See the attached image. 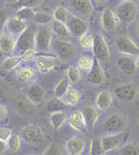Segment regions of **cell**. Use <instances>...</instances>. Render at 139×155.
Returning a JSON list of instances; mask_svg holds the SVG:
<instances>
[{
	"mask_svg": "<svg viewBox=\"0 0 139 155\" xmlns=\"http://www.w3.org/2000/svg\"><path fill=\"white\" fill-rule=\"evenodd\" d=\"M121 1H126V0H121Z\"/></svg>",
	"mask_w": 139,
	"mask_h": 155,
	"instance_id": "51",
	"label": "cell"
},
{
	"mask_svg": "<svg viewBox=\"0 0 139 155\" xmlns=\"http://www.w3.org/2000/svg\"><path fill=\"white\" fill-rule=\"evenodd\" d=\"M20 146H22V136H19L18 134H13L7 142V147H9L10 152L17 153L20 149Z\"/></svg>",
	"mask_w": 139,
	"mask_h": 155,
	"instance_id": "40",
	"label": "cell"
},
{
	"mask_svg": "<svg viewBox=\"0 0 139 155\" xmlns=\"http://www.w3.org/2000/svg\"><path fill=\"white\" fill-rule=\"evenodd\" d=\"M17 76L24 83H31L36 78V70L31 66H22L18 69Z\"/></svg>",
	"mask_w": 139,
	"mask_h": 155,
	"instance_id": "28",
	"label": "cell"
},
{
	"mask_svg": "<svg viewBox=\"0 0 139 155\" xmlns=\"http://www.w3.org/2000/svg\"><path fill=\"white\" fill-rule=\"evenodd\" d=\"M52 32L50 27L39 25L35 35V50L39 53H50L52 46Z\"/></svg>",
	"mask_w": 139,
	"mask_h": 155,
	"instance_id": "1",
	"label": "cell"
},
{
	"mask_svg": "<svg viewBox=\"0 0 139 155\" xmlns=\"http://www.w3.org/2000/svg\"><path fill=\"white\" fill-rule=\"evenodd\" d=\"M6 149H9V147H7V143L4 142V141H0V154L5 153V152H6Z\"/></svg>",
	"mask_w": 139,
	"mask_h": 155,
	"instance_id": "46",
	"label": "cell"
},
{
	"mask_svg": "<svg viewBox=\"0 0 139 155\" xmlns=\"http://www.w3.org/2000/svg\"><path fill=\"white\" fill-rule=\"evenodd\" d=\"M93 56L96 61H99L100 63H106L109 61L111 58V51H109V46L106 41V39L103 38L102 35H96L94 36V45L92 48Z\"/></svg>",
	"mask_w": 139,
	"mask_h": 155,
	"instance_id": "5",
	"label": "cell"
},
{
	"mask_svg": "<svg viewBox=\"0 0 139 155\" xmlns=\"http://www.w3.org/2000/svg\"><path fill=\"white\" fill-rule=\"evenodd\" d=\"M69 10L80 17H89L94 12V5L92 0H68Z\"/></svg>",
	"mask_w": 139,
	"mask_h": 155,
	"instance_id": "13",
	"label": "cell"
},
{
	"mask_svg": "<svg viewBox=\"0 0 139 155\" xmlns=\"http://www.w3.org/2000/svg\"><path fill=\"white\" fill-rule=\"evenodd\" d=\"M9 12L6 8H0V33L2 32V30H5L6 21L9 19Z\"/></svg>",
	"mask_w": 139,
	"mask_h": 155,
	"instance_id": "44",
	"label": "cell"
},
{
	"mask_svg": "<svg viewBox=\"0 0 139 155\" xmlns=\"http://www.w3.org/2000/svg\"><path fill=\"white\" fill-rule=\"evenodd\" d=\"M127 128V121L124 115L119 113H113L105 118L102 122V130L106 134H113L125 131Z\"/></svg>",
	"mask_w": 139,
	"mask_h": 155,
	"instance_id": "2",
	"label": "cell"
},
{
	"mask_svg": "<svg viewBox=\"0 0 139 155\" xmlns=\"http://www.w3.org/2000/svg\"><path fill=\"white\" fill-rule=\"evenodd\" d=\"M137 35H138V37H139V24H138V26H137Z\"/></svg>",
	"mask_w": 139,
	"mask_h": 155,
	"instance_id": "50",
	"label": "cell"
},
{
	"mask_svg": "<svg viewBox=\"0 0 139 155\" xmlns=\"http://www.w3.org/2000/svg\"><path fill=\"white\" fill-rule=\"evenodd\" d=\"M69 89H70V82H69V79L65 76V77L61 78L58 81V83L55 85V88H54V96H56L58 98H62L64 95L68 92Z\"/></svg>",
	"mask_w": 139,
	"mask_h": 155,
	"instance_id": "30",
	"label": "cell"
},
{
	"mask_svg": "<svg viewBox=\"0 0 139 155\" xmlns=\"http://www.w3.org/2000/svg\"><path fill=\"white\" fill-rule=\"evenodd\" d=\"M7 109H6V107L4 105V104L0 103V122H2V121H5L6 120V117H7Z\"/></svg>",
	"mask_w": 139,
	"mask_h": 155,
	"instance_id": "45",
	"label": "cell"
},
{
	"mask_svg": "<svg viewBox=\"0 0 139 155\" xmlns=\"http://www.w3.org/2000/svg\"><path fill=\"white\" fill-rule=\"evenodd\" d=\"M119 23L120 21H119L115 12H113L111 8L106 7V8L102 10L101 15H100V24H101V27L106 32H109V33L114 32L118 28Z\"/></svg>",
	"mask_w": 139,
	"mask_h": 155,
	"instance_id": "14",
	"label": "cell"
},
{
	"mask_svg": "<svg viewBox=\"0 0 139 155\" xmlns=\"http://www.w3.org/2000/svg\"><path fill=\"white\" fill-rule=\"evenodd\" d=\"M27 28V21L23 20L19 17H10L5 25V32L14 36L16 38L19 37L24 31Z\"/></svg>",
	"mask_w": 139,
	"mask_h": 155,
	"instance_id": "15",
	"label": "cell"
},
{
	"mask_svg": "<svg viewBox=\"0 0 139 155\" xmlns=\"http://www.w3.org/2000/svg\"><path fill=\"white\" fill-rule=\"evenodd\" d=\"M105 79H106L105 70L102 68L101 63L95 59L93 68L90 69L89 72H87V81L92 85H101L105 82Z\"/></svg>",
	"mask_w": 139,
	"mask_h": 155,
	"instance_id": "19",
	"label": "cell"
},
{
	"mask_svg": "<svg viewBox=\"0 0 139 155\" xmlns=\"http://www.w3.org/2000/svg\"><path fill=\"white\" fill-rule=\"evenodd\" d=\"M115 65H116L118 70L126 76H134L137 72V66L134 64L132 56H126V54L119 56L116 58Z\"/></svg>",
	"mask_w": 139,
	"mask_h": 155,
	"instance_id": "16",
	"label": "cell"
},
{
	"mask_svg": "<svg viewBox=\"0 0 139 155\" xmlns=\"http://www.w3.org/2000/svg\"><path fill=\"white\" fill-rule=\"evenodd\" d=\"M115 97L121 102H133L138 96V88L134 84H121L114 89Z\"/></svg>",
	"mask_w": 139,
	"mask_h": 155,
	"instance_id": "12",
	"label": "cell"
},
{
	"mask_svg": "<svg viewBox=\"0 0 139 155\" xmlns=\"http://www.w3.org/2000/svg\"><path fill=\"white\" fill-rule=\"evenodd\" d=\"M35 64L36 68L39 72L42 74H48L52 70H55L58 65L62 63L61 59H58L55 56H51V54H39V56H35Z\"/></svg>",
	"mask_w": 139,
	"mask_h": 155,
	"instance_id": "7",
	"label": "cell"
},
{
	"mask_svg": "<svg viewBox=\"0 0 139 155\" xmlns=\"http://www.w3.org/2000/svg\"><path fill=\"white\" fill-rule=\"evenodd\" d=\"M4 1H5L6 4H12V5H14V4H16L18 0H4Z\"/></svg>",
	"mask_w": 139,
	"mask_h": 155,
	"instance_id": "48",
	"label": "cell"
},
{
	"mask_svg": "<svg viewBox=\"0 0 139 155\" xmlns=\"http://www.w3.org/2000/svg\"><path fill=\"white\" fill-rule=\"evenodd\" d=\"M127 133L120 131V133H113V134H105L101 137L102 147L105 150V154L111 153L115 149H119L124 143L126 142Z\"/></svg>",
	"mask_w": 139,
	"mask_h": 155,
	"instance_id": "4",
	"label": "cell"
},
{
	"mask_svg": "<svg viewBox=\"0 0 139 155\" xmlns=\"http://www.w3.org/2000/svg\"><path fill=\"white\" fill-rule=\"evenodd\" d=\"M43 1L44 0H18L14 4V6H16V8H19V7H33V8H36L39 5H42Z\"/></svg>",
	"mask_w": 139,
	"mask_h": 155,
	"instance_id": "41",
	"label": "cell"
},
{
	"mask_svg": "<svg viewBox=\"0 0 139 155\" xmlns=\"http://www.w3.org/2000/svg\"><path fill=\"white\" fill-rule=\"evenodd\" d=\"M36 12L37 11L33 7H19L16 11V15L19 17V18H22L25 21H29V20H32L33 19Z\"/></svg>",
	"mask_w": 139,
	"mask_h": 155,
	"instance_id": "37",
	"label": "cell"
},
{
	"mask_svg": "<svg viewBox=\"0 0 139 155\" xmlns=\"http://www.w3.org/2000/svg\"><path fill=\"white\" fill-rule=\"evenodd\" d=\"M20 136L26 143L37 144L44 140V131L37 124H26L20 130Z\"/></svg>",
	"mask_w": 139,
	"mask_h": 155,
	"instance_id": "9",
	"label": "cell"
},
{
	"mask_svg": "<svg viewBox=\"0 0 139 155\" xmlns=\"http://www.w3.org/2000/svg\"><path fill=\"white\" fill-rule=\"evenodd\" d=\"M95 1H96L98 4H105V2L107 1V0H95Z\"/></svg>",
	"mask_w": 139,
	"mask_h": 155,
	"instance_id": "49",
	"label": "cell"
},
{
	"mask_svg": "<svg viewBox=\"0 0 139 155\" xmlns=\"http://www.w3.org/2000/svg\"><path fill=\"white\" fill-rule=\"evenodd\" d=\"M22 63H23V58H22L20 54H19V56H9L7 58H5V59L2 61L1 68H2L5 71L10 72V71L16 70Z\"/></svg>",
	"mask_w": 139,
	"mask_h": 155,
	"instance_id": "29",
	"label": "cell"
},
{
	"mask_svg": "<svg viewBox=\"0 0 139 155\" xmlns=\"http://www.w3.org/2000/svg\"><path fill=\"white\" fill-rule=\"evenodd\" d=\"M52 20H54L52 13L42 12V11L40 12H36L33 19H32V21L35 24H37V25H48V24H50Z\"/></svg>",
	"mask_w": 139,
	"mask_h": 155,
	"instance_id": "34",
	"label": "cell"
},
{
	"mask_svg": "<svg viewBox=\"0 0 139 155\" xmlns=\"http://www.w3.org/2000/svg\"><path fill=\"white\" fill-rule=\"evenodd\" d=\"M65 76L69 79V82L73 83V84H77V83L81 81V72H80V69H78L77 66H75V65L68 66L67 72H65Z\"/></svg>",
	"mask_w": 139,
	"mask_h": 155,
	"instance_id": "38",
	"label": "cell"
},
{
	"mask_svg": "<svg viewBox=\"0 0 139 155\" xmlns=\"http://www.w3.org/2000/svg\"><path fill=\"white\" fill-rule=\"evenodd\" d=\"M43 154L45 155H60L62 154V150H61V148H60V146L58 144H56V143H51L50 146L43 152Z\"/></svg>",
	"mask_w": 139,
	"mask_h": 155,
	"instance_id": "43",
	"label": "cell"
},
{
	"mask_svg": "<svg viewBox=\"0 0 139 155\" xmlns=\"http://www.w3.org/2000/svg\"><path fill=\"white\" fill-rule=\"evenodd\" d=\"M87 144H86V141L80 137V136H73L70 137L65 144H64V150L65 153L69 155H80L82 154L86 149Z\"/></svg>",
	"mask_w": 139,
	"mask_h": 155,
	"instance_id": "18",
	"label": "cell"
},
{
	"mask_svg": "<svg viewBox=\"0 0 139 155\" xmlns=\"http://www.w3.org/2000/svg\"><path fill=\"white\" fill-rule=\"evenodd\" d=\"M138 13V8H137V5L131 1V0H126V1H121L118 7H116V11L115 14L119 19V21L121 24H125L128 25L131 24L134 19H136V15Z\"/></svg>",
	"mask_w": 139,
	"mask_h": 155,
	"instance_id": "3",
	"label": "cell"
},
{
	"mask_svg": "<svg viewBox=\"0 0 139 155\" xmlns=\"http://www.w3.org/2000/svg\"><path fill=\"white\" fill-rule=\"evenodd\" d=\"M115 50L126 56H136L139 53V46L134 43V40L128 36H119L114 40Z\"/></svg>",
	"mask_w": 139,
	"mask_h": 155,
	"instance_id": "8",
	"label": "cell"
},
{
	"mask_svg": "<svg viewBox=\"0 0 139 155\" xmlns=\"http://www.w3.org/2000/svg\"><path fill=\"white\" fill-rule=\"evenodd\" d=\"M113 103V95L107 90L100 91L95 97V107L99 110H107Z\"/></svg>",
	"mask_w": 139,
	"mask_h": 155,
	"instance_id": "24",
	"label": "cell"
},
{
	"mask_svg": "<svg viewBox=\"0 0 139 155\" xmlns=\"http://www.w3.org/2000/svg\"><path fill=\"white\" fill-rule=\"evenodd\" d=\"M16 37L7 33L1 32L0 33V52L4 54H11L16 52Z\"/></svg>",
	"mask_w": 139,
	"mask_h": 155,
	"instance_id": "22",
	"label": "cell"
},
{
	"mask_svg": "<svg viewBox=\"0 0 139 155\" xmlns=\"http://www.w3.org/2000/svg\"><path fill=\"white\" fill-rule=\"evenodd\" d=\"M80 98H81V95H80L78 90L69 89L68 92L62 97V101L67 104V107H75L80 102Z\"/></svg>",
	"mask_w": 139,
	"mask_h": 155,
	"instance_id": "32",
	"label": "cell"
},
{
	"mask_svg": "<svg viewBox=\"0 0 139 155\" xmlns=\"http://www.w3.org/2000/svg\"><path fill=\"white\" fill-rule=\"evenodd\" d=\"M35 35L36 30L27 27L25 31L16 39V52H26L35 50Z\"/></svg>",
	"mask_w": 139,
	"mask_h": 155,
	"instance_id": "6",
	"label": "cell"
},
{
	"mask_svg": "<svg viewBox=\"0 0 139 155\" xmlns=\"http://www.w3.org/2000/svg\"><path fill=\"white\" fill-rule=\"evenodd\" d=\"M77 43L82 49L90 50L94 45V36H92L89 32H86V33L81 35L80 37H77Z\"/></svg>",
	"mask_w": 139,
	"mask_h": 155,
	"instance_id": "35",
	"label": "cell"
},
{
	"mask_svg": "<svg viewBox=\"0 0 139 155\" xmlns=\"http://www.w3.org/2000/svg\"><path fill=\"white\" fill-rule=\"evenodd\" d=\"M68 122V115L65 111H56L49 114V123L54 130H60Z\"/></svg>",
	"mask_w": 139,
	"mask_h": 155,
	"instance_id": "26",
	"label": "cell"
},
{
	"mask_svg": "<svg viewBox=\"0 0 139 155\" xmlns=\"http://www.w3.org/2000/svg\"><path fill=\"white\" fill-rule=\"evenodd\" d=\"M65 25L68 27L71 37H80L81 35L88 32V24H87V21L82 17H80L77 14H74V13L70 14V17L68 18Z\"/></svg>",
	"mask_w": 139,
	"mask_h": 155,
	"instance_id": "10",
	"label": "cell"
},
{
	"mask_svg": "<svg viewBox=\"0 0 139 155\" xmlns=\"http://www.w3.org/2000/svg\"><path fill=\"white\" fill-rule=\"evenodd\" d=\"M70 11H69V8L68 7H63V6H58V7H56L55 10H54V12H52V18H54V20H56V21H60V23H67V20H68V18L70 17Z\"/></svg>",
	"mask_w": 139,
	"mask_h": 155,
	"instance_id": "33",
	"label": "cell"
},
{
	"mask_svg": "<svg viewBox=\"0 0 139 155\" xmlns=\"http://www.w3.org/2000/svg\"><path fill=\"white\" fill-rule=\"evenodd\" d=\"M50 28L52 35L56 37V39L58 40H67V41H70L71 38V35L68 30L67 25L64 23H60V21H56V20H52L50 23Z\"/></svg>",
	"mask_w": 139,
	"mask_h": 155,
	"instance_id": "23",
	"label": "cell"
},
{
	"mask_svg": "<svg viewBox=\"0 0 139 155\" xmlns=\"http://www.w3.org/2000/svg\"><path fill=\"white\" fill-rule=\"evenodd\" d=\"M12 135L13 131L10 127H0V141L7 143Z\"/></svg>",
	"mask_w": 139,
	"mask_h": 155,
	"instance_id": "42",
	"label": "cell"
},
{
	"mask_svg": "<svg viewBox=\"0 0 139 155\" xmlns=\"http://www.w3.org/2000/svg\"><path fill=\"white\" fill-rule=\"evenodd\" d=\"M25 96L33 104H39L44 101L45 90L39 83H31L25 90Z\"/></svg>",
	"mask_w": 139,
	"mask_h": 155,
	"instance_id": "20",
	"label": "cell"
},
{
	"mask_svg": "<svg viewBox=\"0 0 139 155\" xmlns=\"http://www.w3.org/2000/svg\"><path fill=\"white\" fill-rule=\"evenodd\" d=\"M94 62H95V58H94V57L88 56V54H83V56L78 57V59H77V62H76V66H77L81 71L89 72L90 69H92L93 65H94Z\"/></svg>",
	"mask_w": 139,
	"mask_h": 155,
	"instance_id": "31",
	"label": "cell"
},
{
	"mask_svg": "<svg viewBox=\"0 0 139 155\" xmlns=\"http://www.w3.org/2000/svg\"><path fill=\"white\" fill-rule=\"evenodd\" d=\"M54 51L58 59H61L62 62H67V61H70L75 56L76 49L71 44V41L57 39L54 43Z\"/></svg>",
	"mask_w": 139,
	"mask_h": 155,
	"instance_id": "11",
	"label": "cell"
},
{
	"mask_svg": "<svg viewBox=\"0 0 139 155\" xmlns=\"http://www.w3.org/2000/svg\"><path fill=\"white\" fill-rule=\"evenodd\" d=\"M44 108L49 114H51V113H56V111H65L67 110V104L62 101V98H58V97L54 96L45 102Z\"/></svg>",
	"mask_w": 139,
	"mask_h": 155,
	"instance_id": "27",
	"label": "cell"
},
{
	"mask_svg": "<svg viewBox=\"0 0 139 155\" xmlns=\"http://www.w3.org/2000/svg\"><path fill=\"white\" fill-rule=\"evenodd\" d=\"M82 113H83V116L86 118L87 127L93 128L99 120V109L95 105H86L83 108Z\"/></svg>",
	"mask_w": 139,
	"mask_h": 155,
	"instance_id": "25",
	"label": "cell"
},
{
	"mask_svg": "<svg viewBox=\"0 0 139 155\" xmlns=\"http://www.w3.org/2000/svg\"><path fill=\"white\" fill-rule=\"evenodd\" d=\"M68 124L76 131H83L87 128V123H86V118L83 116V113L80 110L71 111L68 115Z\"/></svg>",
	"mask_w": 139,
	"mask_h": 155,
	"instance_id": "21",
	"label": "cell"
},
{
	"mask_svg": "<svg viewBox=\"0 0 139 155\" xmlns=\"http://www.w3.org/2000/svg\"><path fill=\"white\" fill-rule=\"evenodd\" d=\"M119 154L123 155H139V144L136 142L124 143L119 148Z\"/></svg>",
	"mask_w": 139,
	"mask_h": 155,
	"instance_id": "36",
	"label": "cell"
},
{
	"mask_svg": "<svg viewBox=\"0 0 139 155\" xmlns=\"http://www.w3.org/2000/svg\"><path fill=\"white\" fill-rule=\"evenodd\" d=\"M88 153L90 155H102L105 154L103 147H102L101 139H93L88 147Z\"/></svg>",
	"mask_w": 139,
	"mask_h": 155,
	"instance_id": "39",
	"label": "cell"
},
{
	"mask_svg": "<svg viewBox=\"0 0 139 155\" xmlns=\"http://www.w3.org/2000/svg\"><path fill=\"white\" fill-rule=\"evenodd\" d=\"M133 61H134V64L137 68H139V53L138 54H136V56H133Z\"/></svg>",
	"mask_w": 139,
	"mask_h": 155,
	"instance_id": "47",
	"label": "cell"
},
{
	"mask_svg": "<svg viewBox=\"0 0 139 155\" xmlns=\"http://www.w3.org/2000/svg\"><path fill=\"white\" fill-rule=\"evenodd\" d=\"M12 105L14 110L20 114V115H27L30 113H32L33 108L36 104H33L25 95H17L16 97H13Z\"/></svg>",
	"mask_w": 139,
	"mask_h": 155,
	"instance_id": "17",
	"label": "cell"
}]
</instances>
